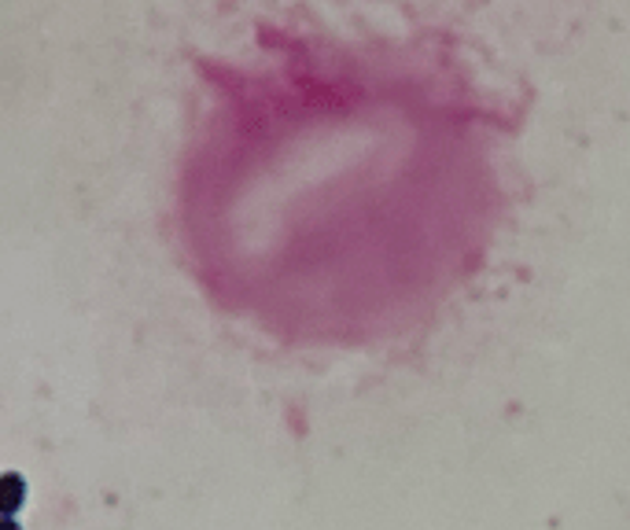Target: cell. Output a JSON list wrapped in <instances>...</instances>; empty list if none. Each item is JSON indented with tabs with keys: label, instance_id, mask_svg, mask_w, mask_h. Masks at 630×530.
I'll return each instance as SVG.
<instances>
[{
	"label": "cell",
	"instance_id": "cell-2",
	"mask_svg": "<svg viewBox=\"0 0 630 530\" xmlns=\"http://www.w3.org/2000/svg\"><path fill=\"white\" fill-rule=\"evenodd\" d=\"M0 530H23L15 523V516H0Z\"/></svg>",
	"mask_w": 630,
	"mask_h": 530
},
{
	"label": "cell",
	"instance_id": "cell-1",
	"mask_svg": "<svg viewBox=\"0 0 630 530\" xmlns=\"http://www.w3.org/2000/svg\"><path fill=\"white\" fill-rule=\"evenodd\" d=\"M26 501V483L19 472L0 475V516H15Z\"/></svg>",
	"mask_w": 630,
	"mask_h": 530
}]
</instances>
